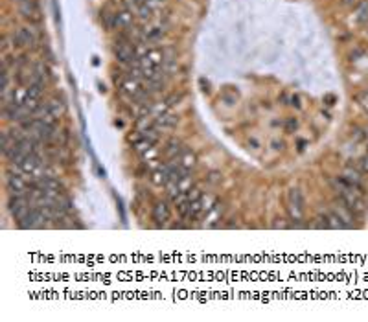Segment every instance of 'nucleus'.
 Returning <instances> with one entry per match:
<instances>
[{
	"mask_svg": "<svg viewBox=\"0 0 368 322\" xmlns=\"http://www.w3.org/2000/svg\"><path fill=\"white\" fill-rule=\"evenodd\" d=\"M32 203L28 201L26 195H11L10 199V210L11 214H13V217H15L19 223H21L22 219H26L28 214L32 212Z\"/></svg>",
	"mask_w": 368,
	"mask_h": 322,
	"instance_id": "1",
	"label": "nucleus"
},
{
	"mask_svg": "<svg viewBox=\"0 0 368 322\" xmlns=\"http://www.w3.org/2000/svg\"><path fill=\"white\" fill-rule=\"evenodd\" d=\"M287 210H289V214H291V217H293V219L299 221L300 217H302V214H304V197H302L300 190H297V188L289 190V193H287Z\"/></svg>",
	"mask_w": 368,
	"mask_h": 322,
	"instance_id": "2",
	"label": "nucleus"
},
{
	"mask_svg": "<svg viewBox=\"0 0 368 322\" xmlns=\"http://www.w3.org/2000/svg\"><path fill=\"white\" fill-rule=\"evenodd\" d=\"M11 41H13V48H24V46H33L37 43V33L32 28H19L13 35H11Z\"/></svg>",
	"mask_w": 368,
	"mask_h": 322,
	"instance_id": "3",
	"label": "nucleus"
},
{
	"mask_svg": "<svg viewBox=\"0 0 368 322\" xmlns=\"http://www.w3.org/2000/svg\"><path fill=\"white\" fill-rule=\"evenodd\" d=\"M44 221H48V217L44 214V210L41 206H37V208H32V212L28 214L26 219H22L19 223V226L24 228V230H28V228H43Z\"/></svg>",
	"mask_w": 368,
	"mask_h": 322,
	"instance_id": "4",
	"label": "nucleus"
},
{
	"mask_svg": "<svg viewBox=\"0 0 368 322\" xmlns=\"http://www.w3.org/2000/svg\"><path fill=\"white\" fill-rule=\"evenodd\" d=\"M6 183H8V192H10V195H24V193H26L28 183L21 177V175H17V173H8Z\"/></svg>",
	"mask_w": 368,
	"mask_h": 322,
	"instance_id": "5",
	"label": "nucleus"
},
{
	"mask_svg": "<svg viewBox=\"0 0 368 322\" xmlns=\"http://www.w3.org/2000/svg\"><path fill=\"white\" fill-rule=\"evenodd\" d=\"M41 166H43V158L37 155V151H35V153H32V155L24 156V158H22V162L19 164L21 172H24V173H35Z\"/></svg>",
	"mask_w": 368,
	"mask_h": 322,
	"instance_id": "6",
	"label": "nucleus"
},
{
	"mask_svg": "<svg viewBox=\"0 0 368 322\" xmlns=\"http://www.w3.org/2000/svg\"><path fill=\"white\" fill-rule=\"evenodd\" d=\"M133 11H120V13H116L114 15V26L120 28V30H129V28L133 26Z\"/></svg>",
	"mask_w": 368,
	"mask_h": 322,
	"instance_id": "7",
	"label": "nucleus"
},
{
	"mask_svg": "<svg viewBox=\"0 0 368 322\" xmlns=\"http://www.w3.org/2000/svg\"><path fill=\"white\" fill-rule=\"evenodd\" d=\"M331 210H333V214H335L337 217H339V219H341L346 226L352 225V214H350L352 210L348 208V206L342 203V201H341V204H339V203L333 204V206H331Z\"/></svg>",
	"mask_w": 368,
	"mask_h": 322,
	"instance_id": "8",
	"label": "nucleus"
},
{
	"mask_svg": "<svg viewBox=\"0 0 368 322\" xmlns=\"http://www.w3.org/2000/svg\"><path fill=\"white\" fill-rule=\"evenodd\" d=\"M170 206L166 203H157L153 206V221H157L159 225H164L166 221L170 219Z\"/></svg>",
	"mask_w": 368,
	"mask_h": 322,
	"instance_id": "9",
	"label": "nucleus"
},
{
	"mask_svg": "<svg viewBox=\"0 0 368 322\" xmlns=\"http://www.w3.org/2000/svg\"><path fill=\"white\" fill-rule=\"evenodd\" d=\"M342 179H344L348 184H352V186L357 190V192H361V190H363V179H361V175H359L357 172H353L352 168H346V170H344V173H342Z\"/></svg>",
	"mask_w": 368,
	"mask_h": 322,
	"instance_id": "10",
	"label": "nucleus"
},
{
	"mask_svg": "<svg viewBox=\"0 0 368 322\" xmlns=\"http://www.w3.org/2000/svg\"><path fill=\"white\" fill-rule=\"evenodd\" d=\"M182 153H184V147H182V144L179 142V140H171V142H168L166 156H168L170 160H179Z\"/></svg>",
	"mask_w": 368,
	"mask_h": 322,
	"instance_id": "11",
	"label": "nucleus"
},
{
	"mask_svg": "<svg viewBox=\"0 0 368 322\" xmlns=\"http://www.w3.org/2000/svg\"><path fill=\"white\" fill-rule=\"evenodd\" d=\"M19 10H21V13L26 17V19H37V15H39V8H37V2H35V0H26V2L19 4Z\"/></svg>",
	"mask_w": 368,
	"mask_h": 322,
	"instance_id": "12",
	"label": "nucleus"
},
{
	"mask_svg": "<svg viewBox=\"0 0 368 322\" xmlns=\"http://www.w3.org/2000/svg\"><path fill=\"white\" fill-rule=\"evenodd\" d=\"M155 124L162 129H166V127L170 129V127H175L177 118H173V116H170V114H160L159 118L155 120Z\"/></svg>",
	"mask_w": 368,
	"mask_h": 322,
	"instance_id": "13",
	"label": "nucleus"
},
{
	"mask_svg": "<svg viewBox=\"0 0 368 322\" xmlns=\"http://www.w3.org/2000/svg\"><path fill=\"white\" fill-rule=\"evenodd\" d=\"M355 15H357L359 22H368V0H363L357 4V10H355Z\"/></svg>",
	"mask_w": 368,
	"mask_h": 322,
	"instance_id": "14",
	"label": "nucleus"
},
{
	"mask_svg": "<svg viewBox=\"0 0 368 322\" xmlns=\"http://www.w3.org/2000/svg\"><path fill=\"white\" fill-rule=\"evenodd\" d=\"M48 109L55 118H59V114H63V111H64V105L59 102V100H52V102H48Z\"/></svg>",
	"mask_w": 368,
	"mask_h": 322,
	"instance_id": "15",
	"label": "nucleus"
},
{
	"mask_svg": "<svg viewBox=\"0 0 368 322\" xmlns=\"http://www.w3.org/2000/svg\"><path fill=\"white\" fill-rule=\"evenodd\" d=\"M359 166H361V170H363L364 173H368V155L363 156V158L359 160Z\"/></svg>",
	"mask_w": 368,
	"mask_h": 322,
	"instance_id": "16",
	"label": "nucleus"
},
{
	"mask_svg": "<svg viewBox=\"0 0 368 322\" xmlns=\"http://www.w3.org/2000/svg\"><path fill=\"white\" fill-rule=\"evenodd\" d=\"M287 129H289V131H291V129H297V122H295V120H291V122L287 124Z\"/></svg>",
	"mask_w": 368,
	"mask_h": 322,
	"instance_id": "17",
	"label": "nucleus"
},
{
	"mask_svg": "<svg viewBox=\"0 0 368 322\" xmlns=\"http://www.w3.org/2000/svg\"><path fill=\"white\" fill-rule=\"evenodd\" d=\"M208 181H210V183H215V181H217V173H212Z\"/></svg>",
	"mask_w": 368,
	"mask_h": 322,
	"instance_id": "18",
	"label": "nucleus"
},
{
	"mask_svg": "<svg viewBox=\"0 0 368 322\" xmlns=\"http://www.w3.org/2000/svg\"><path fill=\"white\" fill-rule=\"evenodd\" d=\"M326 102H328V105H331V102H333V96H328V98H326Z\"/></svg>",
	"mask_w": 368,
	"mask_h": 322,
	"instance_id": "19",
	"label": "nucleus"
},
{
	"mask_svg": "<svg viewBox=\"0 0 368 322\" xmlns=\"http://www.w3.org/2000/svg\"><path fill=\"white\" fill-rule=\"evenodd\" d=\"M17 2H19V4H22V2H26V0H17Z\"/></svg>",
	"mask_w": 368,
	"mask_h": 322,
	"instance_id": "20",
	"label": "nucleus"
},
{
	"mask_svg": "<svg viewBox=\"0 0 368 322\" xmlns=\"http://www.w3.org/2000/svg\"><path fill=\"white\" fill-rule=\"evenodd\" d=\"M364 134H366V136H368V127H366V131H364Z\"/></svg>",
	"mask_w": 368,
	"mask_h": 322,
	"instance_id": "21",
	"label": "nucleus"
}]
</instances>
